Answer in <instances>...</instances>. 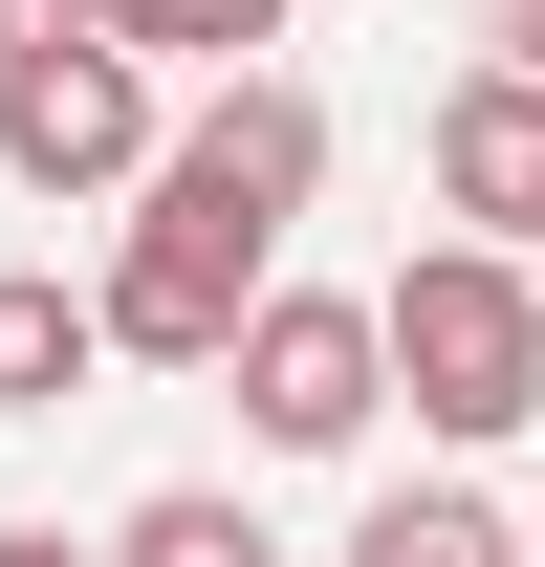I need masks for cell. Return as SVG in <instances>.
Listing matches in <instances>:
<instances>
[{
    "mask_svg": "<svg viewBox=\"0 0 545 567\" xmlns=\"http://www.w3.org/2000/svg\"><path fill=\"white\" fill-rule=\"evenodd\" d=\"M349 567H524V524H502V502H459V481H393L371 524H349Z\"/></svg>",
    "mask_w": 545,
    "mask_h": 567,
    "instance_id": "obj_7",
    "label": "cell"
},
{
    "mask_svg": "<svg viewBox=\"0 0 545 567\" xmlns=\"http://www.w3.org/2000/svg\"><path fill=\"white\" fill-rule=\"evenodd\" d=\"M0 567H88V546H66V524H0Z\"/></svg>",
    "mask_w": 545,
    "mask_h": 567,
    "instance_id": "obj_11",
    "label": "cell"
},
{
    "mask_svg": "<svg viewBox=\"0 0 545 567\" xmlns=\"http://www.w3.org/2000/svg\"><path fill=\"white\" fill-rule=\"evenodd\" d=\"M88 371H110V328H88V284H44V262H0V415H66Z\"/></svg>",
    "mask_w": 545,
    "mask_h": 567,
    "instance_id": "obj_6",
    "label": "cell"
},
{
    "mask_svg": "<svg viewBox=\"0 0 545 567\" xmlns=\"http://www.w3.org/2000/svg\"><path fill=\"white\" fill-rule=\"evenodd\" d=\"M218 371H240V415H263L284 458H349V436L393 415V371H371V306H328V284H263V306L218 328Z\"/></svg>",
    "mask_w": 545,
    "mask_h": 567,
    "instance_id": "obj_4",
    "label": "cell"
},
{
    "mask_svg": "<svg viewBox=\"0 0 545 567\" xmlns=\"http://www.w3.org/2000/svg\"><path fill=\"white\" fill-rule=\"evenodd\" d=\"M524 567H545V546H524Z\"/></svg>",
    "mask_w": 545,
    "mask_h": 567,
    "instance_id": "obj_13",
    "label": "cell"
},
{
    "mask_svg": "<svg viewBox=\"0 0 545 567\" xmlns=\"http://www.w3.org/2000/svg\"><path fill=\"white\" fill-rule=\"evenodd\" d=\"M502 66H524V87H545V0H502Z\"/></svg>",
    "mask_w": 545,
    "mask_h": 567,
    "instance_id": "obj_12",
    "label": "cell"
},
{
    "mask_svg": "<svg viewBox=\"0 0 545 567\" xmlns=\"http://www.w3.org/2000/svg\"><path fill=\"white\" fill-rule=\"evenodd\" d=\"M436 197H459L502 262L545 240V87L524 66H459V87H436Z\"/></svg>",
    "mask_w": 545,
    "mask_h": 567,
    "instance_id": "obj_5",
    "label": "cell"
},
{
    "mask_svg": "<svg viewBox=\"0 0 545 567\" xmlns=\"http://www.w3.org/2000/svg\"><path fill=\"white\" fill-rule=\"evenodd\" d=\"M328 197V110L284 66H218V110L197 132H153V175H132V262L88 284V328L132 371H218V328L263 306V262H284V218Z\"/></svg>",
    "mask_w": 545,
    "mask_h": 567,
    "instance_id": "obj_1",
    "label": "cell"
},
{
    "mask_svg": "<svg viewBox=\"0 0 545 567\" xmlns=\"http://www.w3.org/2000/svg\"><path fill=\"white\" fill-rule=\"evenodd\" d=\"M88 567H284V546H263V524H240L218 481H175V502H132V524H110Z\"/></svg>",
    "mask_w": 545,
    "mask_h": 567,
    "instance_id": "obj_9",
    "label": "cell"
},
{
    "mask_svg": "<svg viewBox=\"0 0 545 567\" xmlns=\"http://www.w3.org/2000/svg\"><path fill=\"white\" fill-rule=\"evenodd\" d=\"M371 371H393L436 436H524L545 415V284L502 240H436V262L371 284Z\"/></svg>",
    "mask_w": 545,
    "mask_h": 567,
    "instance_id": "obj_2",
    "label": "cell"
},
{
    "mask_svg": "<svg viewBox=\"0 0 545 567\" xmlns=\"http://www.w3.org/2000/svg\"><path fill=\"white\" fill-rule=\"evenodd\" d=\"M88 44H132V66H263L284 0H88Z\"/></svg>",
    "mask_w": 545,
    "mask_h": 567,
    "instance_id": "obj_8",
    "label": "cell"
},
{
    "mask_svg": "<svg viewBox=\"0 0 545 567\" xmlns=\"http://www.w3.org/2000/svg\"><path fill=\"white\" fill-rule=\"evenodd\" d=\"M0 175H22V197H132L153 175V66L132 44H22V66H0Z\"/></svg>",
    "mask_w": 545,
    "mask_h": 567,
    "instance_id": "obj_3",
    "label": "cell"
},
{
    "mask_svg": "<svg viewBox=\"0 0 545 567\" xmlns=\"http://www.w3.org/2000/svg\"><path fill=\"white\" fill-rule=\"evenodd\" d=\"M66 22H88V0H0V66H22V44H66Z\"/></svg>",
    "mask_w": 545,
    "mask_h": 567,
    "instance_id": "obj_10",
    "label": "cell"
}]
</instances>
